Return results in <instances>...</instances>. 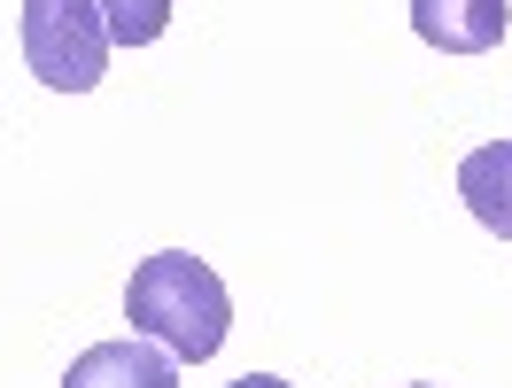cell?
I'll use <instances>...</instances> for the list:
<instances>
[{"instance_id": "3957f363", "label": "cell", "mask_w": 512, "mask_h": 388, "mask_svg": "<svg viewBox=\"0 0 512 388\" xmlns=\"http://www.w3.org/2000/svg\"><path fill=\"white\" fill-rule=\"evenodd\" d=\"M63 388H179V357L148 342V334H125V342H94L86 357H70Z\"/></svg>"}, {"instance_id": "7a4b0ae2", "label": "cell", "mask_w": 512, "mask_h": 388, "mask_svg": "<svg viewBox=\"0 0 512 388\" xmlns=\"http://www.w3.org/2000/svg\"><path fill=\"white\" fill-rule=\"evenodd\" d=\"M24 63L55 94H94L109 70V32L86 0H24Z\"/></svg>"}, {"instance_id": "8992f818", "label": "cell", "mask_w": 512, "mask_h": 388, "mask_svg": "<svg viewBox=\"0 0 512 388\" xmlns=\"http://www.w3.org/2000/svg\"><path fill=\"white\" fill-rule=\"evenodd\" d=\"M101 16V32H109V47H148V39H163V24H171V0H86Z\"/></svg>"}, {"instance_id": "52a82bcc", "label": "cell", "mask_w": 512, "mask_h": 388, "mask_svg": "<svg viewBox=\"0 0 512 388\" xmlns=\"http://www.w3.org/2000/svg\"><path fill=\"white\" fill-rule=\"evenodd\" d=\"M233 388H288V381H272V373H249V381H233Z\"/></svg>"}, {"instance_id": "6da1fadb", "label": "cell", "mask_w": 512, "mask_h": 388, "mask_svg": "<svg viewBox=\"0 0 512 388\" xmlns=\"http://www.w3.org/2000/svg\"><path fill=\"white\" fill-rule=\"evenodd\" d=\"M125 319H132V334L163 342L179 365H202V357H218L225 334H233V295H225V280L202 257L163 249V257H148L132 272Z\"/></svg>"}, {"instance_id": "277c9868", "label": "cell", "mask_w": 512, "mask_h": 388, "mask_svg": "<svg viewBox=\"0 0 512 388\" xmlns=\"http://www.w3.org/2000/svg\"><path fill=\"white\" fill-rule=\"evenodd\" d=\"M412 32L443 55H489L512 32V0H412Z\"/></svg>"}, {"instance_id": "ba28073f", "label": "cell", "mask_w": 512, "mask_h": 388, "mask_svg": "<svg viewBox=\"0 0 512 388\" xmlns=\"http://www.w3.org/2000/svg\"><path fill=\"white\" fill-rule=\"evenodd\" d=\"M412 388H427V381H412Z\"/></svg>"}, {"instance_id": "5b68a950", "label": "cell", "mask_w": 512, "mask_h": 388, "mask_svg": "<svg viewBox=\"0 0 512 388\" xmlns=\"http://www.w3.org/2000/svg\"><path fill=\"white\" fill-rule=\"evenodd\" d=\"M458 194L497 241H512V140H489V148H474L458 163Z\"/></svg>"}]
</instances>
